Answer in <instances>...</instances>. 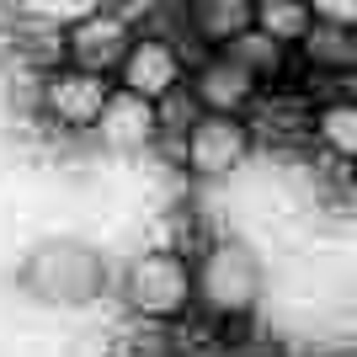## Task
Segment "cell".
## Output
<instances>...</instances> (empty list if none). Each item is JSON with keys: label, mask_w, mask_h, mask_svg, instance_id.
Returning <instances> with one entry per match:
<instances>
[{"label": "cell", "mask_w": 357, "mask_h": 357, "mask_svg": "<svg viewBox=\"0 0 357 357\" xmlns=\"http://www.w3.org/2000/svg\"><path fill=\"white\" fill-rule=\"evenodd\" d=\"M192 298L219 320L251 314L261 298V256L251 251V240H213L192 261Z\"/></svg>", "instance_id": "1"}, {"label": "cell", "mask_w": 357, "mask_h": 357, "mask_svg": "<svg viewBox=\"0 0 357 357\" xmlns=\"http://www.w3.org/2000/svg\"><path fill=\"white\" fill-rule=\"evenodd\" d=\"M27 288L54 310H75L107 288V261L91 251L86 240H43L27 256Z\"/></svg>", "instance_id": "2"}, {"label": "cell", "mask_w": 357, "mask_h": 357, "mask_svg": "<svg viewBox=\"0 0 357 357\" xmlns=\"http://www.w3.org/2000/svg\"><path fill=\"white\" fill-rule=\"evenodd\" d=\"M123 298H128V310L149 326H171L181 314L192 310V261L176 251H144L128 261L123 272Z\"/></svg>", "instance_id": "3"}, {"label": "cell", "mask_w": 357, "mask_h": 357, "mask_svg": "<svg viewBox=\"0 0 357 357\" xmlns=\"http://www.w3.org/2000/svg\"><path fill=\"white\" fill-rule=\"evenodd\" d=\"M251 149H256V134L245 118H208V112H197L181 128V160H187V171L197 181L235 176L240 165L251 160Z\"/></svg>", "instance_id": "4"}, {"label": "cell", "mask_w": 357, "mask_h": 357, "mask_svg": "<svg viewBox=\"0 0 357 357\" xmlns=\"http://www.w3.org/2000/svg\"><path fill=\"white\" fill-rule=\"evenodd\" d=\"M128 48H134V22L123 11H86L64 32V59H70V70L96 75V80L123 70Z\"/></svg>", "instance_id": "5"}, {"label": "cell", "mask_w": 357, "mask_h": 357, "mask_svg": "<svg viewBox=\"0 0 357 357\" xmlns=\"http://www.w3.org/2000/svg\"><path fill=\"white\" fill-rule=\"evenodd\" d=\"M123 91L128 96H144V102H165L187 86V59L171 38H134L128 59H123Z\"/></svg>", "instance_id": "6"}, {"label": "cell", "mask_w": 357, "mask_h": 357, "mask_svg": "<svg viewBox=\"0 0 357 357\" xmlns=\"http://www.w3.org/2000/svg\"><path fill=\"white\" fill-rule=\"evenodd\" d=\"M91 134L102 139V149H112V155H144V149L160 139V112H155V102L128 96L123 86H112Z\"/></svg>", "instance_id": "7"}, {"label": "cell", "mask_w": 357, "mask_h": 357, "mask_svg": "<svg viewBox=\"0 0 357 357\" xmlns=\"http://www.w3.org/2000/svg\"><path fill=\"white\" fill-rule=\"evenodd\" d=\"M256 80L245 70H235V64L224 59V54H208V59L192 70V86H187V96H192L197 112H208V118H245L256 107Z\"/></svg>", "instance_id": "8"}, {"label": "cell", "mask_w": 357, "mask_h": 357, "mask_svg": "<svg viewBox=\"0 0 357 357\" xmlns=\"http://www.w3.org/2000/svg\"><path fill=\"white\" fill-rule=\"evenodd\" d=\"M107 80H96V75H80V70H54L43 80V112L59 128H75V134H86V128H96V118H102L107 107Z\"/></svg>", "instance_id": "9"}, {"label": "cell", "mask_w": 357, "mask_h": 357, "mask_svg": "<svg viewBox=\"0 0 357 357\" xmlns=\"http://www.w3.org/2000/svg\"><path fill=\"white\" fill-rule=\"evenodd\" d=\"M187 27L197 43L224 54L240 32H251V0H197V6H187Z\"/></svg>", "instance_id": "10"}, {"label": "cell", "mask_w": 357, "mask_h": 357, "mask_svg": "<svg viewBox=\"0 0 357 357\" xmlns=\"http://www.w3.org/2000/svg\"><path fill=\"white\" fill-rule=\"evenodd\" d=\"M251 27L261 32L267 43H278L288 54V48H298L304 38H310L314 16H310L304 0H256V6H251Z\"/></svg>", "instance_id": "11"}, {"label": "cell", "mask_w": 357, "mask_h": 357, "mask_svg": "<svg viewBox=\"0 0 357 357\" xmlns=\"http://www.w3.org/2000/svg\"><path fill=\"white\" fill-rule=\"evenodd\" d=\"M224 59L235 64V70H245L256 80V86H261V80H278V75H283V64H288V54L278 43H267V38H261V32H240L235 43L224 48Z\"/></svg>", "instance_id": "12"}, {"label": "cell", "mask_w": 357, "mask_h": 357, "mask_svg": "<svg viewBox=\"0 0 357 357\" xmlns=\"http://www.w3.org/2000/svg\"><path fill=\"white\" fill-rule=\"evenodd\" d=\"M314 139H320V149H326V155L352 160V155H357V107H352V102H326V107H314Z\"/></svg>", "instance_id": "13"}, {"label": "cell", "mask_w": 357, "mask_h": 357, "mask_svg": "<svg viewBox=\"0 0 357 357\" xmlns=\"http://www.w3.org/2000/svg\"><path fill=\"white\" fill-rule=\"evenodd\" d=\"M298 48H304V64H314V70H352L357 64V43H352V32H342V27H320L314 22Z\"/></svg>", "instance_id": "14"}, {"label": "cell", "mask_w": 357, "mask_h": 357, "mask_svg": "<svg viewBox=\"0 0 357 357\" xmlns=\"http://www.w3.org/2000/svg\"><path fill=\"white\" fill-rule=\"evenodd\" d=\"M310 16L320 22V27H342V32H352L357 6H352V0H320V6H310Z\"/></svg>", "instance_id": "15"}, {"label": "cell", "mask_w": 357, "mask_h": 357, "mask_svg": "<svg viewBox=\"0 0 357 357\" xmlns=\"http://www.w3.org/2000/svg\"><path fill=\"white\" fill-rule=\"evenodd\" d=\"M118 357H165V352H160V347H134V342H123Z\"/></svg>", "instance_id": "16"}, {"label": "cell", "mask_w": 357, "mask_h": 357, "mask_svg": "<svg viewBox=\"0 0 357 357\" xmlns=\"http://www.w3.org/2000/svg\"><path fill=\"white\" fill-rule=\"evenodd\" d=\"M331 357H352V352H331Z\"/></svg>", "instance_id": "17"}]
</instances>
